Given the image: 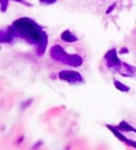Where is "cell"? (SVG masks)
I'll use <instances>...</instances> for the list:
<instances>
[{
	"instance_id": "13",
	"label": "cell",
	"mask_w": 136,
	"mask_h": 150,
	"mask_svg": "<svg viewBox=\"0 0 136 150\" xmlns=\"http://www.w3.org/2000/svg\"><path fill=\"white\" fill-rule=\"evenodd\" d=\"M114 7H116V4H112V6H110V7L108 8V11H106V12H108V14H109V12L112 11V10H113V8H114Z\"/></svg>"
},
{
	"instance_id": "5",
	"label": "cell",
	"mask_w": 136,
	"mask_h": 150,
	"mask_svg": "<svg viewBox=\"0 0 136 150\" xmlns=\"http://www.w3.org/2000/svg\"><path fill=\"white\" fill-rule=\"evenodd\" d=\"M108 128L112 131L113 135H114L116 138L120 139L121 142H124L125 145H128V146L135 147V149H136V141H131V139H128V138H127V137L124 135V132H123L121 130H118L117 127H112V126H108Z\"/></svg>"
},
{
	"instance_id": "12",
	"label": "cell",
	"mask_w": 136,
	"mask_h": 150,
	"mask_svg": "<svg viewBox=\"0 0 136 150\" xmlns=\"http://www.w3.org/2000/svg\"><path fill=\"white\" fill-rule=\"evenodd\" d=\"M16 3H20V4H23V6H30V3H27L26 0H15Z\"/></svg>"
},
{
	"instance_id": "11",
	"label": "cell",
	"mask_w": 136,
	"mask_h": 150,
	"mask_svg": "<svg viewBox=\"0 0 136 150\" xmlns=\"http://www.w3.org/2000/svg\"><path fill=\"white\" fill-rule=\"evenodd\" d=\"M8 3H10V0H1V11H6L8 8Z\"/></svg>"
},
{
	"instance_id": "7",
	"label": "cell",
	"mask_w": 136,
	"mask_h": 150,
	"mask_svg": "<svg viewBox=\"0 0 136 150\" xmlns=\"http://www.w3.org/2000/svg\"><path fill=\"white\" fill-rule=\"evenodd\" d=\"M16 37L14 36V33H12L11 28H7V29H3L1 30V42L3 44H11L15 41Z\"/></svg>"
},
{
	"instance_id": "6",
	"label": "cell",
	"mask_w": 136,
	"mask_h": 150,
	"mask_svg": "<svg viewBox=\"0 0 136 150\" xmlns=\"http://www.w3.org/2000/svg\"><path fill=\"white\" fill-rule=\"evenodd\" d=\"M60 38H61L63 42H66V44H72V42H76V41H79L78 36H76V34H75L72 30H70V29L63 30V32L60 33Z\"/></svg>"
},
{
	"instance_id": "10",
	"label": "cell",
	"mask_w": 136,
	"mask_h": 150,
	"mask_svg": "<svg viewBox=\"0 0 136 150\" xmlns=\"http://www.w3.org/2000/svg\"><path fill=\"white\" fill-rule=\"evenodd\" d=\"M57 0H39V3L44 4V6H51V4H54Z\"/></svg>"
},
{
	"instance_id": "9",
	"label": "cell",
	"mask_w": 136,
	"mask_h": 150,
	"mask_svg": "<svg viewBox=\"0 0 136 150\" xmlns=\"http://www.w3.org/2000/svg\"><path fill=\"white\" fill-rule=\"evenodd\" d=\"M113 85H114V87H116L117 90L124 91V93H128V91H129V86L124 85L123 82H120V81H117V79H114V81H113Z\"/></svg>"
},
{
	"instance_id": "1",
	"label": "cell",
	"mask_w": 136,
	"mask_h": 150,
	"mask_svg": "<svg viewBox=\"0 0 136 150\" xmlns=\"http://www.w3.org/2000/svg\"><path fill=\"white\" fill-rule=\"evenodd\" d=\"M16 38H20L26 41L30 45H34L37 48L38 56H42L47 51L48 47V36L44 32V29L31 18H18L16 21L12 22L10 26Z\"/></svg>"
},
{
	"instance_id": "8",
	"label": "cell",
	"mask_w": 136,
	"mask_h": 150,
	"mask_svg": "<svg viewBox=\"0 0 136 150\" xmlns=\"http://www.w3.org/2000/svg\"><path fill=\"white\" fill-rule=\"evenodd\" d=\"M118 130H121L123 132H129V131H132V132H136V128H133L132 126H129L127 122H121L118 126H117Z\"/></svg>"
},
{
	"instance_id": "4",
	"label": "cell",
	"mask_w": 136,
	"mask_h": 150,
	"mask_svg": "<svg viewBox=\"0 0 136 150\" xmlns=\"http://www.w3.org/2000/svg\"><path fill=\"white\" fill-rule=\"evenodd\" d=\"M104 59H105V63L106 66H108V68H110V70H116V71H120L121 72V66H123V62L120 60V57H118V53H117V51L114 49V48H112V49H109L108 52L105 53V56H104Z\"/></svg>"
},
{
	"instance_id": "2",
	"label": "cell",
	"mask_w": 136,
	"mask_h": 150,
	"mask_svg": "<svg viewBox=\"0 0 136 150\" xmlns=\"http://www.w3.org/2000/svg\"><path fill=\"white\" fill-rule=\"evenodd\" d=\"M49 53H51V57L54 62H58L61 64H66V66H70V67H80L83 64V57L80 55H76V53H68V52L61 47V45H53V47L49 49Z\"/></svg>"
},
{
	"instance_id": "14",
	"label": "cell",
	"mask_w": 136,
	"mask_h": 150,
	"mask_svg": "<svg viewBox=\"0 0 136 150\" xmlns=\"http://www.w3.org/2000/svg\"><path fill=\"white\" fill-rule=\"evenodd\" d=\"M125 52H128V49H125V48H123V49H121V53H125Z\"/></svg>"
},
{
	"instance_id": "3",
	"label": "cell",
	"mask_w": 136,
	"mask_h": 150,
	"mask_svg": "<svg viewBox=\"0 0 136 150\" xmlns=\"http://www.w3.org/2000/svg\"><path fill=\"white\" fill-rule=\"evenodd\" d=\"M57 76L60 81H64L70 85H80L85 82L83 75L78 71H74V70H61L57 74Z\"/></svg>"
}]
</instances>
